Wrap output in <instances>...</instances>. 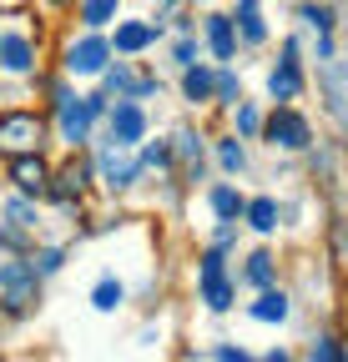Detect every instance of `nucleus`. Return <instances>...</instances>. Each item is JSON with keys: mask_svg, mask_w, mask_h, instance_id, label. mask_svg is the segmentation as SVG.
<instances>
[{"mask_svg": "<svg viewBox=\"0 0 348 362\" xmlns=\"http://www.w3.org/2000/svg\"><path fill=\"white\" fill-rule=\"evenodd\" d=\"M11 181L26 197H40V192H46V181H51V171H46V161L30 151V156H11Z\"/></svg>", "mask_w": 348, "mask_h": 362, "instance_id": "9", "label": "nucleus"}, {"mask_svg": "<svg viewBox=\"0 0 348 362\" xmlns=\"http://www.w3.org/2000/svg\"><path fill=\"white\" fill-rule=\"evenodd\" d=\"M40 136H46V126H40L35 111H6V116H0V156L40 151Z\"/></svg>", "mask_w": 348, "mask_h": 362, "instance_id": "1", "label": "nucleus"}, {"mask_svg": "<svg viewBox=\"0 0 348 362\" xmlns=\"http://www.w3.org/2000/svg\"><path fill=\"white\" fill-rule=\"evenodd\" d=\"M81 181H86V166H76V161H71V166L61 171V187H56V192H61V197H71V192H81Z\"/></svg>", "mask_w": 348, "mask_h": 362, "instance_id": "22", "label": "nucleus"}, {"mask_svg": "<svg viewBox=\"0 0 348 362\" xmlns=\"http://www.w3.org/2000/svg\"><path fill=\"white\" fill-rule=\"evenodd\" d=\"M121 297H126V292H121V282H111V277H106V282H96L91 307H96V312H116V307H121Z\"/></svg>", "mask_w": 348, "mask_h": 362, "instance_id": "18", "label": "nucleus"}, {"mask_svg": "<svg viewBox=\"0 0 348 362\" xmlns=\"http://www.w3.org/2000/svg\"><path fill=\"white\" fill-rule=\"evenodd\" d=\"M247 282H252V287H268V282H273V257H268V252H252V257H247Z\"/></svg>", "mask_w": 348, "mask_h": 362, "instance_id": "20", "label": "nucleus"}, {"mask_svg": "<svg viewBox=\"0 0 348 362\" xmlns=\"http://www.w3.org/2000/svg\"><path fill=\"white\" fill-rule=\"evenodd\" d=\"M0 61H6V71H30V40L26 35H6L0 40Z\"/></svg>", "mask_w": 348, "mask_h": 362, "instance_id": "13", "label": "nucleus"}, {"mask_svg": "<svg viewBox=\"0 0 348 362\" xmlns=\"http://www.w3.org/2000/svg\"><path fill=\"white\" fill-rule=\"evenodd\" d=\"M147 136V111L137 106V101H121L116 111H111V141L116 146H137Z\"/></svg>", "mask_w": 348, "mask_h": 362, "instance_id": "7", "label": "nucleus"}, {"mask_svg": "<svg viewBox=\"0 0 348 362\" xmlns=\"http://www.w3.org/2000/svg\"><path fill=\"white\" fill-rule=\"evenodd\" d=\"M202 302H207L212 312H228V307H232V282H228L223 257H217V252L202 257Z\"/></svg>", "mask_w": 348, "mask_h": 362, "instance_id": "4", "label": "nucleus"}, {"mask_svg": "<svg viewBox=\"0 0 348 362\" xmlns=\"http://www.w3.org/2000/svg\"><path fill=\"white\" fill-rule=\"evenodd\" d=\"M252 317H257V322H283V317H288V297L283 292H263L252 302Z\"/></svg>", "mask_w": 348, "mask_h": 362, "instance_id": "15", "label": "nucleus"}, {"mask_svg": "<svg viewBox=\"0 0 348 362\" xmlns=\"http://www.w3.org/2000/svg\"><path fill=\"white\" fill-rule=\"evenodd\" d=\"M217 101H223V106H237V76H232V71L217 76Z\"/></svg>", "mask_w": 348, "mask_h": 362, "instance_id": "24", "label": "nucleus"}, {"mask_svg": "<svg viewBox=\"0 0 348 362\" xmlns=\"http://www.w3.org/2000/svg\"><path fill=\"white\" fill-rule=\"evenodd\" d=\"M152 40H157V25H147V21H126V25H116V51H126V56L147 51Z\"/></svg>", "mask_w": 348, "mask_h": 362, "instance_id": "11", "label": "nucleus"}, {"mask_svg": "<svg viewBox=\"0 0 348 362\" xmlns=\"http://www.w3.org/2000/svg\"><path fill=\"white\" fill-rule=\"evenodd\" d=\"M308 121H303L298 111H278L273 121H268V141L273 146H283V151H303V146H308Z\"/></svg>", "mask_w": 348, "mask_h": 362, "instance_id": "5", "label": "nucleus"}, {"mask_svg": "<svg viewBox=\"0 0 348 362\" xmlns=\"http://www.w3.org/2000/svg\"><path fill=\"white\" fill-rule=\"evenodd\" d=\"M207 45H212L217 61H232L237 56V30H232L228 16H207Z\"/></svg>", "mask_w": 348, "mask_h": 362, "instance_id": "10", "label": "nucleus"}, {"mask_svg": "<svg viewBox=\"0 0 348 362\" xmlns=\"http://www.w3.org/2000/svg\"><path fill=\"white\" fill-rule=\"evenodd\" d=\"M308 362H348V352H343V342H338V337H318Z\"/></svg>", "mask_w": 348, "mask_h": 362, "instance_id": "21", "label": "nucleus"}, {"mask_svg": "<svg viewBox=\"0 0 348 362\" xmlns=\"http://www.w3.org/2000/svg\"><path fill=\"white\" fill-rule=\"evenodd\" d=\"M56 6H66V0H56Z\"/></svg>", "mask_w": 348, "mask_h": 362, "instance_id": "32", "label": "nucleus"}, {"mask_svg": "<svg viewBox=\"0 0 348 362\" xmlns=\"http://www.w3.org/2000/svg\"><path fill=\"white\" fill-rule=\"evenodd\" d=\"M263 362H293V357H288V352H268Z\"/></svg>", "mask_w": 348, "mask_h": 362, "instance_id": "31", "label": "nucleus"}, {"mask_svg": "<svg viewBox=\"0 0 348 362\" xmlns=\"http://www.w3.org/2000/svg\"><path fill=\"white\" fill-rule=\"evenodd\" d=\"M237 25H242V40H247V45H263V40H268V25H263L257 0H237Z\"/></svg>", "mask_w": 348, "mask_h": 362, "instance_id": "12", "label": "nucleus"}, {"mask_svg": "<svg viewBox=\"0 0 348 362\" xmlns=\"http://www.w3.org/2000/svg\"><path fill=\"white\" fill-rule=\"evenodd\" d=\"M6 216H11L16 226H35V211H30V202H11V206H6Z\"/></svg>", "mask_w": 348, "mask_h": 362, "instance_id": "26", "label": "nucleus"}, {"mask_svg": "<svg viewBox=\"0 0 348 362\" xmlns=\"http://www.w3.org/2000/svg\"><path fill=\"white\" fill-rule=\"evenodd\" d=\"M56 267H61V252H40L35 257V272H56Z\"/></svg>", "mask_w": 348, "mask_h": 362, "instance_id": "28", "label": "nucleus"}, {"mask_svg": "<svg viewBox=\"0 0 348 362\" xmlns=\"http://www.w3.org/2000/svg\"><path fill=\"white\" fill-rule=\"evenodd\" d=\"M106 61H111V40H101L96 30H86L81 40H71V51H66V71L71 76H106Z\"/></svg>", "mask_w": 348, "mask_h": 362, "instance_id": "3", "label": "nucleus"}, {"mask_svg": "<svg viewBox=\"0 0 348 362\" xmlns=\"http://www.w3.org/2000/svg\"><path fill=\"white\" fill-rule=\"evenodd\" d=\"M217 161H223V171H242V146L223 141V146H217Z\"/></svg>", "mask_w": 348, "mask_h": 362, "instance_id": "23", "label": "nucleus"}, {"mask_svg": "<svg viewBox=\"0 0 348 362\" xmlns=\"http://www.w3.org/2000/svg\"><path fill=\"white\" fill-rule=\"evenodd\" d=\"M212 211L223 216V221H232V216H242L247 206H242V197H237L232 187H217V192H212Z\"/></svg>", "mask_w": 348, "mask_h": 362, "instance_id": "17", "label": "nucleus"}, {"mask_svg": "<svg viewBox=\"0 0 348 362\" xmlns=\"http://www.w3.org/2000/svg\"><path fill=\"white\" fill-rule=\"evenodd\" d=\"M177 151H182L187 161H202V146H197V136H192V131H182V136H177Z\"/></svg>", "mask_w": 348, "mask_h": 362, "instance_id": "27", "label": "nucleus"}, {"mask_svg": "<svg viewBox=\"0 0 348 362\" xmlns=\"http://www.w3.org/2000/svg\"><path fill=\"white\" fill-rule=\"evenodd\" d=\"M268 90H273L278 101H293L298 90H303V71H298V45H293V40L283 45V66H278V71L268 76Z\"/></svg>", "mask_w": 348, "mask_h": 362, "instance_id": "8", "label": "nucleus"}, {"mask_svg": "<svg viewBox=\"0 0 348 362\" xmlns=\"http://www.w3.org/2000/svg\"><path fill=\"white\" fill-rule=\"evenodd\" d=\"M56 106H61V131L66 141H86V131H91V106H86V96H71V90H56Z\"/></svg>", "mask_w": 348, "mask_h": 362, "instance_id": "6", "label": "nucleus"}, {"mask_svg": "<svg viewBox=\"0 0 348 362\" xmlns=\"http://www.w3.org/2000/svg\"><path fill=\"white\" fill-rule=\"evenodd\" d=\"M177 61H182V66L197 61V45H192V40H177Z\"/></svg>", "mask_w": 348, "mask_h": 362, "instance_id": "29", "label": "nucleus"}, {"mask_svg": "<svg viewBox=\"0 0 348 362\" xmlns=\"http://www.w3.org/2000/svg\"><path fill=\"white\" fill-rule=\"evenodd\" d=\"M247 221L257 226V232H273V226H278V206H273V197L247 202Z\"/></svg>", "mask_w": 348, "mask_h": 362, "instance_id": "16", "label": "nucleus"}, {"mask_svg": "<svg viewBox=\"0 0 348 362\" xmlns=\"http://www.w3.org/2000/svg\"><path fill=\"white\" fill-rule=\"evenodd\" d=\"M35 297H40L35 267L30 262H0V302H6L11 312H30Z\"/></svg>", "mask_w": 348, "mask_h": 362, "instance_id": "2", "label": "nucleus"}, {"mask_svg": "<svg viewBox=\"0 0 348 362\" xmlns=\"http://www.w3.org/2000/svg\"><path fill=\"white\" fill-rule=\"evenodd\" d=\"M237 131L242 136H257V131H263V116H257L252 106H237Z\"/></svg>", "mask_w": 348, "mask_h": 362, "instance_id": "25", "label": "nucleus"}, {"mask_svg": "<svg viewBox=\"0 0 348 362\" xmlns=\"http://www.w3.org/2000/svg\"><path fill=\"white\" fill-rule=\"evenodd\" d=\"M111 16H116V0H81V21L91 25V30H96V25H106Z\"/></svg>", "mask_w": 348, "mask_h": 362, "instance_id": "19", "label": "nucleus"}, {"mask_svg": "<svg viewBox=\"0 0 348 362\" xmlns=\"http://www.w3.org/2000/svg\"><path fill=\"white\" fill-rule=\"evenodd\" d=\"M212 90H217V76L202 71V66H187V76H182V96H187V101H207Z\"/></svg>", "mask_w": 348, "mask_h": 362, "instance_id": "14", "label": "nucleus"}, {"mask_svg": "<svg viewBox=\"0 0 348 362\" xmlns=\"http://www.w3.org/2000/svg\"><path fill=\"white\" fill-rule=\"evenodd\" d=\"M217 362H247V352H237V347H223V352H217Z\"/></svg>", "mask_w": 348, "mask_h": 362, "instance_id": "30", "label": "nucleus"}]
</instances>
